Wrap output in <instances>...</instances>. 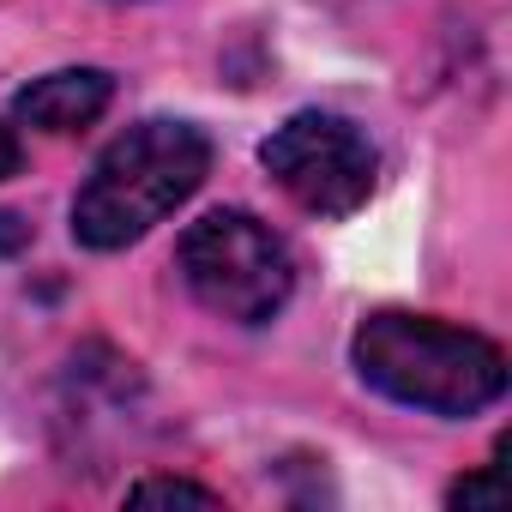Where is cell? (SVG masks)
<instances>
[{"label": "cell", "instance_id": "obj_1", "mask_svg": "<svg viewBox=\"0 0 512 512\" xmlns=\"http://www.w3.org/2000/svg\"><path fill=\"white\" fill-rule=\"evenodd\" d=\"M350 362L362 386L428 416H476L506 398V350L494 338L404 308L368 314L350 338Z\"/></svg>", "mask_w": 512, "mask_h": 512}, {"label": "cell", "instance_id": "obj_2", "mask_svg": "<svg viewBox=\"0 0 512 512\" xmlns=\"http://www.w3.org/2000/svg\"><path fill=\"white\" fill-rule=\"evenodd\" d=\"M211 175V139L193 121H139L127 127L85 175L73 199V235L97 253H115L151 235L175 205H187Z\"/></svg>", "mask_w": 512, "mask_h": 512}, {"label": "cell", "instance_id": "obj_3", "mask_svg": "<svg viewBox=\"0 0 512 512\" xmlns=\"http://www.w3.org/2000/svg\"><path fill=\"white\" fill-rule=\"evenodd\" d=\"M175 260H181L193 302L235 326L278 320L296 290V260H290L284 235L241 205H223V211H205L199 223H187Z\"/></svg>", "mask_w": 512, "mask_h": 512}, {"label": "cell", "instance_id": "obj_4", "mask_svg": "<svg viewBox=\"0 0 512 512\" xmlns=\"http://www.w3.org/2000/svg\"><path fill=\"white\" fill-rule=\"evenodd\" d=\"M266 175L314 217H350L356 205H368L374 175H380V151L374 139L326 109H302L290 115L266 145H260Z\"/></svg>", "mask_w": 512, "mask_h": 512}, {"label": "cell", "instance_id": "obj_5", "mask_svg": "<svg viewBox=\"0 0 512 512\" xmlns=\"http://www.w3.org/2000/svg\"><path fill=\"white\" fill-rule=\"evenodd\" d=\"M115 103V79L103 67H61V73H43L19 91L13 115L37 133H79L91 127L103 109Z\"/></svg>", "mask_w": 512, "mask_h": 512}, {"label": "cell", "instance_id": "obj_6", "mask_svg": "<svg viewBox=\"0 0 512 512\" xmlns=\"http://www.w3.org/2000/svg\"><path fill=\"white\" fill-rule=\"evenodd\" d=\"M127 500H133V506H145V500H193V506H217L223 494H217V488H199V482H187V476H145V482L127 488Z\"/></svg>", "mask_w": 512, "mask_h": 512}, {"label": "cell", "instance_id": "obj_7", "mask_svg": "<svg viewBox=\"0 0 512 512\" xmlns=\"http://www.w3.org/2000/svg\"><path fill=\"white\" fill-rule=\"evenodd\" d=\"M452 506H500L506 500V488H500V470L488 464V470H476V476H464V482H452V494H446Z\"/></svg>", "mask_w": 512, "mask_h": 512}, {"label": "cell", "instance_id": "obj_8", "mask_svg": "<svg viewBox=\"0 0 512 512\" xmlns=\"http://www.w3.org/2000/svg\"><path fill=\"white\" fill-rule=\"evenodd\" d=\"M25 241H31V223L13 217V211H0V253H19Z\"/></svg>", "mask_w": 512, "mask_h": 512}, {"label": "cell", "instance_id": "obj_9", "mask_svg": "<svg viewBox=\"0 0 512 512\" xmlns=\"http://www.w3.org/2000/svg\"><path fill=\"white\" fill-rule=\"evenodd\" d=\"M7 175H19V139H13V127H0V181Z\"/></svg>", "mask_w": 512, "mask_h": 512}]
</instances>
